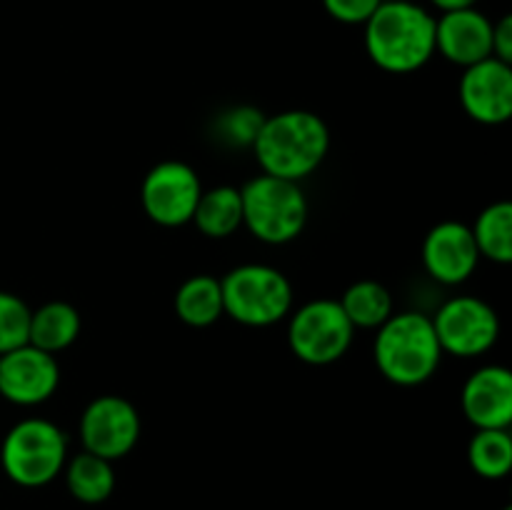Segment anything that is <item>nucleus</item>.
<instances>
[{"instance_id": "nucleus-1", "label": "nucleus", "mask_w": 512, "mask_h": 510, "mask_svg": "<svg viewBox=\"0 0 512 510\" xmlns=\"http://www.w3.org/2000/svg\"><path fill=\"white\" fill-rule=\"evenodd\" d=\"M330 150V128L313 110H283L265 115L253 143L255 160L265 175L305 180L323 165Z\"/></svg>"}, {"instance_id": "nucleus-2", "label": "nucleus", "mask_w": 512, "mask_h": 510, "mask_svg": "<svg viewBox=\"0 0 512 510\" xmlns=\"http://www.w3.org/2000/svg\"><path fill=\"white\" fill-rule=\"evenodd\" d=\"M365 50L385 73H415L435 55V15L413 0H383L365 23Z\"/></svg>"}, {"instance_id": "nucleus-3", "label": "nucleus", "mask_w": 512, "mask_h": 510, "mask_svg": "<svg viewBox=\"0 0 512 510\" xmlns=\"http://www.w3.org/2000/svg\"><path fill=\"white\" fill-rule=\"evenodd\" d=\"M443 355L433 318L420 310L393 313L375 330V365L388 383L400 388L428 383L438 373Z\"/></svg>"}, {"instance_id": "nucleus-4", "label": "nucleus", "mask_w": 512, "mask_h": 510, "mask_svg": "<svg viewBox=\"0 0 512 510\" xmlns=\"http://www.w3.org/2000/svg\"><path fill=\"white\" fill-rule=\"evenodd\" d=\"M240 198L243 225L265 245L293 243L308 225V195L295 180L255 175L240 188Z\"/></svg>"}, {"instance_id": "nucleus-5", "label": "nucleus", "mask_w": 512, "mask_h": 510, "mask_svg": "<svg viewBox=\"0 0 512 510\" xmlns=\"http://www.w3.org/2000/svg\"><path fill=\"white\" fill-rule=\"evenodd\" d=\"M68 463V435L45 418H23L3 435L0 468L20 488H43Z\"/></svg>"}, {"instance_id": "nucleus-6", "label": "nucleus", "mask_w": 512, "mask_h": 510, "mask_svg": "<svg viewBox=\"0 0 512 510\" xmlns=\"http://www.w3.org/2000/svg\"><path fill=\"white\" fill-rule=\"evenodd\" d=\"M225 315L248 328H268L293 310V283L283 270L265 263H245L220 280Z\"/></svg>"}, {"instance_id": "nucleus-7", "label": "nucleus", "mask_w": 512, "mask_h": 510, "mask_svg": "<svg viewBox=\"0 0 512 510\" xmlns=\"http://www.w3.org/2000/svg\"><path fill=\"white\" fill-rule=\"evenodd\" d=\"M288 345L308 365H330L343 358L355 338V328L338 300L318 298L290 310Z\"/></svg>"}, {"instance_id": "nucleus-8", "label": "nucleus", "mask_w": 512, "mask_h": 510, "mask_svg": "<svg viewBox=\"0 0 512 510\" xmlns=\"http://www.w3.org/2000/svg\"><path fill=\"white\" fill-rule=\"evenodd\" d=\"M430 318L443 353L455 358H478L500 338L498 313L488 300L475 295H455L445 300Z\"/></svg>"}, {"instance_id": "nucleus-9", "label": "nucleus", "mask_w": 512, "mask_h": 510, "mask_svg": "<svg viewBox=\"0 0 512 510\" xmlns=\"http://www.w3.org/2000/svg\"><path fill=\"white\" fill-rule=\"evenodd\" d=\"M203 190L195 168L183 160H163L145 173L140 183V205L160 228H180L193 220Z\"/></svg>"}, {"instance_id": "nucleus-10", "label": "nucleus", "mask_w": 512, "mask_h": 510, "mask_svg": "<svg viewBox=\"0 0 512 510\" xmlns=\"http://www.w3.org/2000/svg\"><path fill=\"white\" fill-rule=\"evenodd\" d=\"M78 430L83 450L113 463L125 458L138 445L143 423L138 408L128 398L98 395L85 405Z\"/></svg>"}, {"instance_id": "nucleus-11", "label": "nucleus", "mask_w": 512, "mask_h": 510, "mask_svg": "<svg viewBox=\"0 0 512 510\" xmlns=\"http://www.w3.org/2000/svg\"><path fill=\"white\" fill-rule=\"evenodd\" d=\"M60 385L55 355L25 343L0 355V398L20 408L48 403Z\"/></svg>"}, {"instance_id": "nucleus-12", "label": "nucleus", "mask_w": 512, "mask_h": 510, "mask_svg": "<svg viewBox=\"0 0 512 510\" xmlns=\"http://www.w3.org/2000/svg\"><path fill=\"white\" fill-rule=\"evenodd\" d=\"M465 113L483 125H503L512 115V65L485 58L463 68L458 85Z\"/></svg>"}, {"instance_id": "nucleus-13", "label": "nucleus", "mask_w": 512, "mask_h": 510, "mask_svg": "<svg viewBox=\"0 0 512 510\" xmlns=\"http://www.w3.org/2000/svg\"><path fill=\"white\" fill-rule=\"evenodd\" d=\"M420 258L430 278L443 285H463L465 280L473 278L483 260L473 230L460 220H443L433 225L423 240Z\"/></svg>"}, {"instance_id": "nucleus-14", "label": "nucleus", "mask_w": 512, "mask_h": 510, "mask_svg": "<svg viewBox=\"0 0 512 510\" xmlns=\"http://www.w3.org/2000/svg\"><path fill=\"white\" fill-rule=\"evenodd\" d=\"M435 53L460 68L493 58V20L475 5L445 10L435 18Z\"/></svg>"}, {"instance_id": "nucleus-15", "label": "nucleus", "mask_w": 512, "mask_h": 510, "mask_svg": "<svg viewBox=\"0 0 512 510\" xmlns=\"http://www.w3.org/2000/svg\"><path fill=\"white\" fill-rule=\"evenodd\" d=\"M460 408L475 430H508L512 423V373L505 365H483L465 380Z\"/></svg>"}, {"instance_id": "nucleus-16", "label": "nucleus", "mask_w": 512, "mask_h": 510, "mask_svg": "<svg viewBox=\"0 0 512 510\" xmlns=\"http://www.w3.org/2000/svg\"><path fill=\"white\" fill-rule=\"evenodd\" d=\"M80 328H83V320H80L78 308L73 303L48 300L30 313L28 343L45 350V353L58 355L78 340Z\"/></svg>"}, {"instance_id": "nucleus-17", "label": "nucleus", "mask_w": 512, "mask_h": 510, "mask_svg": "<svg viewBox=\"0 0 512 510\" xmlns=\"http://www.w3.org/2000/svg\"><path fill=\"white\" fill-rule=\"evenodd\" d=\"M190 223H195V228L205 238L213 240H223L238 233L243 228V198H240V188H233V185H215V188L203 190Z\"/></svg>"}, {"instance_id": "nucleus-18", "label": "nucleus", "mask_w": 512, "mask_h": 510, "mask_svg": "<svg viewBox=\"0 0 512 510\" xmlns=\"http://www.w3.org/2000/svg\"><path fill=\"white\" fill-rule=\"evenodd\" d=\"M173 305L175 313L185 325H190V328H210L225 315L220 280L205 273L183 280L180 288L175 290Z\"/></svg>"}, {"instance_id": "nucleus-19", "label": "nucleus", "mask_w": 512, "mask_h": 510, "mask_svg": "<svg viewBox=\"0 0 512 510\" xmlns=\"http://www.w3.org/2000/svg\"><path fill=\"white\" fill-rule=\"evenodd\" d=\"M65 485H68L70 495L85 505H98L108 500L115 490V470L113 463L100 455L78 453L70 458L63 468Z\"/></svg>"}, {"instance_id": "nucleus-20", "label": "nucleus", "mask_w": 512, "mask_h": 510, "mask_svg": "<svg viewBox=\"0 0 512 510\" xmlns=\"http://www.w3.org/2000/svg\"><path fill=\"white\" fill-rule=\"evenodd\" d=\"M338 303L355 330H378L395 313L393 293L378 280H358Z\"/></svg>"}, {"instance_id": "nucleus-21", "label": "nucleus", "mask_w": 512, "mask_h": 510, "mask_svg": "<svg viewBox=\"0 0 512 510\" xmlns=\"http://www.w3.org/2000/svg\"><path fill=\"white\" fill-rule=\"evenodd\" d=\"M470 230H473L480 258L500 265L512 263V205L508 200H498L480 210Z\"/></svg>"}, {"instance_id": "nucleus-22", "label": "nucleus", "mask_w": 512, "mask_h": 510, "mask_svg": "<svg viewBox=\"0 0 512 510\" xmlns=\"http://www.w3.org/2000/svg\"><path fill=\"white\" fill-rule=\"evenodd\" d=\"M468 460L480 478H505L512 468V438L508 430H475L468 445Z\"/></svg>"}, {"instance_id": "nucleus-23", "label": "nucleus", "mask_w": 512, "mask_h": 510, "mask_svg": "<svg viewBox=\"0 0 512 510\" xmlns=\"http://www.w3.org/2000/svg\"><path fill=\"white\" fill-rule=\"evenodd\" d=\"M265 115L253 105H235L213 120V133L228 148H253Z\"/></svg>"}, {"instance_id": "nucleus-24", "label": "nucleus", "mask_w": 512, "mask_h": 510, "mask_svg": "<svg viewBox=\"0 0 512 510\" xmlns=\"http://www.w3.org/2000/svg\"><path fill=\"white\" fill-rule=\"evenodd\" d=\"M30 305L20 295L0 290V355L28 343Z\"/></svg>"}, {"instance_id": "nucleus-25", "label": "nucleus", "mask_w": 512, "mask_h": 510, "mask_svg": "<svg viewBox=\"0 0 512 510\" xmlns=\"http://www.w3.org/2000/svg\"><path fill=\"white\" fill-rule=\"evenodd\" d=\"M383 0H323L325 13L345 25H365Z\"/></svg>"}, {"instance_id": "nucleus-26", "label": "nucleus", "mask_w": 512, "mask_h": 510, "mask_svg": "<svg viewBox=\"0 0 512 510\" xmlns=\"http://www.w3.org/2000/svg\"><path fill=\"white\" fill-rule=\"evenodd\" d=\"M493 58L512 63V18L503 15L493 23Z\"/></svg>"}, {"instance_id": "nucleus-27", "label": "nucleus", "mask_w": 512, "mask_h": 510, "mask_svg": "<svg viewBox=\"0 0 512 510\" xmlns=\"http://www.w3.org/2000/svg\"><path fill=\"white\" fill-rule=\"evenodd\" d=\"M430 3L435 5V8L440 10V13H445V10H460V8H473L478 0H430Z\"/></svg>"}, {"instance_id": "nucleus-28", "label": "nucleus", "mask_w": 512, "mask_h": 510, "mask_svg": "<svg viewBox=\"0 0 512 510\" xmlns=\"http://www.w3.org/2000/svg\"><path fill=\"white\" fill-rule=\"evenodd\" d=\"M503 510H512V508H510V505H508V508H503Z\"/></svg>"}]
</instances>
